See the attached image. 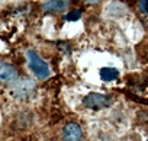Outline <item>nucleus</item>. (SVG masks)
<instances>
[{
	"mask_svg": "<svg viewBox=\"0 0 148 141\" xmlns=\"http://www.w3.org/2000/svg\"><path fill=\"white\" fill-rule=\"evenodd\" d=\"M118 76H119V72H118L116 68H109V67H106V68H102V70H100V77H102V80H105V82H113V80L118 79Z\"/></svg>",
	"mask_w": 148,
	"mask_h": 141,
	"instance_id": "obj_6",
	"label": "nucleus"
},
{
	"mask_svg": "<svg viewBox=\"0 0 148 141\" xmlns=\"http://www.w3.org/2000/svg\"><path fill=\"white\" fill-rule=\"evenodd\" d=\"M147 141H148V140H147Z\"/></svg>",
	"mask_w": 148,
	"mask_h": 141,
	"instance_id": "obj_11",
	"label": "nucleus"
},
{
	"mask_svg": "<svg viewBox=\"0 0 148 141\" xmlns=\"http://www.w3.org/2000/svg\"><path fill=\"white\" fill-rule=\"evenodd\" d=\"M84 2H89V3H96V2H99V0H84Z\"/></svg>",
	"mask_w": 148,
	"mask_h": 141,
	"instance_id": "obj_10",
	"label": "nucleus"
},
{
	"mask_svg": "<svg viewBox=\"0 0 148 141\" xmlns=\"http://www.w3.org/2000/svg\"><path fill=\"white\" fill-rule=\"evenodd\" d=\"M32 82H29V80H26L25 83L23 82H21L18 86H16V95H19V96H23V98H26L28 95H31L34 90H28L26 89V86H29Z\"/></svg>",
	"mask_w": 148,
	"mask_h": 141,
	"instance_id": "obj_7",
	"label": "nucleus"
},
{
	"mask_svg": "<svg viewBox=\"0 0 148 141\" xmlns=\"http://www.w3.org/2000/svg\"><path fill=\"white\" fill-rule=\"evenodd\" d=\"M70 0H49V2H47L42 9L45 12H61L67 8Z\"/></svg>",
	"mask_w": 148,
	"mask_h": 141,
	"instance_id": "obj_5",
	"label": "nucleus"
},
{
	"mask_svg": "<svg viewBox=\"0 0 148 141\" xmlns=\"http://www.w3.org/2000/svg\"><path fill=\"white\" fill-rule=\"evenodd\" d=\"M82 137H83V132L79 124L70 122L64 127V131H62L64 141H82Z\"/></svg>",
	"mask_w": 148,
	"mask_h": 141,
	"instance_id": "obj_3",
	"label": "nucleus"
},
{
	"mask_svg": "<svg viewBox=\"0 0 148 141\" xmlns=\"http://www.w3.org/2000/svg\"><path fill=\"white\" fill-rule=\"evenodd\" d=\"M16 77H18V73L12 65L6 63L0 64V79H2L3 83H12L16 80Z\"/></svg>",
	"mask_w": 148,
	"mask_h": 141,
	"instance_id": "obj_4",
	"label": "nucleus"
},
{
	"mask_svg": "<svg viewBox=\"0 0 148 141\" xmlns=\"http://www.w3.org/2000/svg\"><path fill=\"white\" fill-rule=\"evenodd\" d=\"M80 16H82V12H80V10H74V12H70V13L65 16V19H67V21H77Z\"/></svg>",
	"mask_w": 148,
	"mask_h": 141,
	"instance_id": "obj_8",
	"label": "nucleus"
},
{
	"mask_svg": "<svg viewBox=\"0 0 148 141\" xmlns=\"http://www.w3.org/2000/svg\"><path fill=\"white\" fill-rule=\"evenodd\" d=\"M83 103H84V106H87L90 109H102V108H108L110 105V99L100 93H90L83 99Z\"/></svg>",
	"mask_w": 148,
	"mask_h": 141,
	"instance_id": "obj_2",
	"label": "nucleus"
},
{
	"mask_svg": "<svg viewBox=\"0 0 148 141\" xmlns=\"http://www.w3.org/2000/svg\"><path fill=\"white\" fill-rule=\"evenodd\" d=\"M147 6H148V0H141V2H139V9H141V12L145 13V15L148 13V8H147Z\"/></svg>",
	"mask_w": 148,
	"mask_h": 141,
	"instance_id": "obj_9",
	"label": "nucleus"
},
{
	"mask_svg": "<svg viewBox=\"0 0 148 141\" xmlns=\"http://www.w3.org/2000/svg\"><path fill=\"white\" fill-rule=\"evenodd\" d=\"M28 61H29V67L34 72V74L38 79H47L49 77V67L47 65V63L34 51H28Z\"/></svg>",
	"mask_w": 148,
	"mask_h": 141,
	"instance_id": "obj_1",
	"label": "nucleus"
}]
</instances>
